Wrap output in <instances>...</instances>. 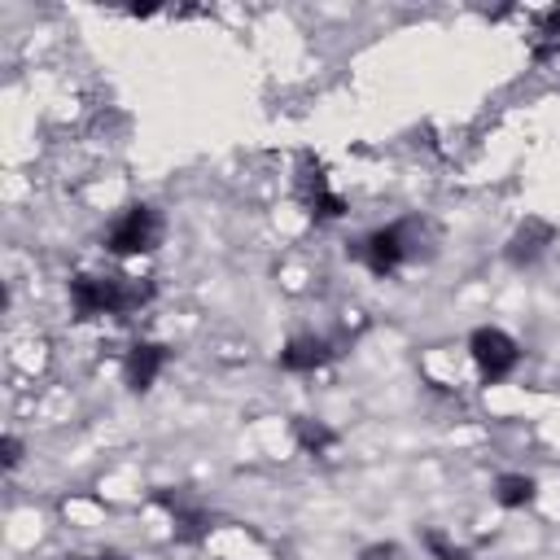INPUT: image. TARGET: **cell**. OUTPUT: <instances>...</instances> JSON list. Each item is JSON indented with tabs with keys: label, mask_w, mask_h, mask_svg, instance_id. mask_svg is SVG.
<instances>
[{
	"label": "cell",
	"mask_w": 560,
	"mask_h": 560,
	"mask_svg": "<svg viewBox=\"0 0 560 560\" xmlns=\"http://www.w3.org/2000/svg\"><path fill=\"white\" fill-rule=\"evenodd\" d=\"M372 276H389L398 271L402 262H416V258H429L433 254V223L429 219H398V223H385L376 232H368L363 241H354L350 249Z\"/></svg>",
	"instance_id": "obj_1"
},
{
	"label": "cell",
	"mask_w": 560,
	"mask_h": 560,
	"mask_svg": "<svg viewBox=\"0 0 560 560\" xmlns=\"http://www.w3.org/2000/svg\"><path fill=\"white\" fill-rule=\"evenodd\" d=\"M158 293L153 280H140V276H74L70 280V306L79 319H92V315H131L140 306H149Z\"/></svg>",
	"instance_id": "obj_2"
},
{
	"label": "cell",
	"mask_w": 560,
	"mask_h": 560,
	"mask_svg": "<svg viewBox=\"0 0 560 560\" xmlns=\"http://www.w3.org/2000/svg\"><path fill=\"white\" fill-rule=\"evenodd\" d=\"M158 241H162V214H158L153 206H144V201L127 206V210L109 223V232H105V249L118 254V258L153 254Z\"/></svg>",
	"instance_id": "obj_3"
},
{
	"label": "cell",
	"mask_w": 560,
	"mask_h": 560,
	"mask_svg": "<svg viewBox=\"0 0 560 560\" xmlns=\"http://www.w3.org/2000/svg\"><path fill=\"white\" fill-rule=\"evenodd\" d=\"M468 359H472L481 385H499V381H508V376L516 372L521 346H516V337H508L503 328L481 324V328L468 332Z\"/></svg>",
	"instance_id": "obj_4"
},
{
	"label": "cell",
	"mask_w": 560,
	"mask_h": 560,
	"mask_svg": "<svg viewBox=\"0 0 560 560\" xmlns=\"http://www.w3.org/2000/svg\"><path fill=\"white\" fill-rule=\"evenodd\" d=\"M293 188H298V201L311 210V219H341V214H346V201L328 188V175H324V166H319L311 153L298 162Z\"/></svg>",
	"instance_id": "obj_5"
},
{
	"label": "cell",
	"mask_w": 560,
	"mask_h": 560,
	"mask_svg": "<svg viewBox=\"0 0 560 560\" xmlns=\"http://www.w3.org/2000/svg\"><path fill=\"white\" fill-rule=\"evenodd\" d=\"M166 359H171L166 346H158V341H136V346L127 350V359H122V385H127L131 394L153 389V381H158V372L166 368Z\"/></svg>",
	"instance_id": "obj_6"
},
{
	"label": "cell",
	"mask_w": 560,
	"mask_h": 560,
	"mask_svg": "<svg viewBox=\"0 0 560 560\" xmlns=\"http://www.w3.org/2000/svg\"><path fill=\"white\" fill-rule=\"evenodd\" d=\"M551 241H556V228H551L547 219H525V223L512 232V241L503 245V258H508L512 267H534V262L551 249Z\"/></svg>",
	"instance_id": "obj_7"
},
{
	"label": "cell",
	"mask_w": 560,
	"mask_h": 560,
	"mask_svg": "<svg viewBox=\"0 0 560 560\" xmlns=\"http://www.w3.org/2000/svg\"><path fill=\"white\" fill-rule=\"evenodd\" d=\"M166 512H171V521H175V534L184 538V542H197L206 529H210V512L188 494V490H158L153 494Z\"/></svg>",
	"instance_id": "obj_8"
},
{
	"label": "cell",
	"mask_w": 560,
	"mask_h": 560,
	"mask_svg": "<svg viewBox=\"0 0 560 560\" xmlns=\"http://www.w3.org/2000/svg\"><path fill=\"white\" fill-rule=\"evenodd\" d=\"M328 359H337V346L328 337H315V332H298L289 337V346L280 350V368L284 372H315L324 368Z\"/></svg>",
	"instance_id": "obj_9"
},
{
	"label": "cell",
	"mask_w": 560,
	"mask_h": 560,
	"mask_svg": "<svg viewBox=\"0 0 560 560\" xmlns=\"http://www.w3.org/2000/svg\"><path fill=\"white\" fill-rule=\"evenodd\" d=\"M529 52L547 66H560V9H547L529 26Z\"/></svg>",
	"instance_id": "obj_10"
},
{
	"label": "cell",
	"mask_w": 560,
	"mask_h": 560,
	"mask_svg": "<svg viewBox=\"0 0 560 560\" xmlns=\"http://www.w3.org/2000/svg\"><path fill=\"white\" fill-rule=\"evenodd\" d=\"M534 494H538V481L525 477V472H503V477L494 481V499H499V508H508V512L529 508Z\"/></svg>",
	"instance_id": "obj_11"
},
{
	"label": "cell",
	"mask_w": 560,
	"mask_h": 560,
	"mask_svg": "<svg viewBox=\"0 0 560 560\" xmlns=\"http://www.w3.org/2000/svg\"><path fill=\"white\" fill-rule=\"evenodd\" d=\"M293 433H298V442H302L306 451H328V446L337 442V433L324 429L319 420H293Z\"/></svg>",
	"instance_id": "obj_12"
},
{
	"label": "cell",
	"mask_w": 560,
	"mask_h": 560,
	"mask_svg": "<svg viewBox=\"0 0 560 560\" xmlns=\"http://www.w3.org/2000/svg\"><path fill=\"white\" fill-rule=\"evenodd\" d=\"M424 547L438 556V560H468V551L459 542H451L442 529H424Z\"/></svg>",
	"instance_id": "obj_13"
},
{
	"label": "cell",
	"mask_w": 560,
	"mask_h": 560,
	"mask_svg": "<svg viewBox=\"0 0 560 560\" xmlns=\"http://www.w3.org/2000/svg\"><path fill=\"white\" fill-rule=\"evenodd\" d=\"M0 455H4V472H13V468L22 464V442H18L13 433H4V442H0Z\"/></svg>",
	"instance_id": "obj_14"
},
{
	"label": "cell",
	"mask_w": 560,
	"mask_h": 560,
	"mask_svg": "<svg viewBox=\"0 0 560 560\" xmlns=\"http://www.w3.org/2000/svg\"><path fill=\"white\" fill-rule=\"evenodd\" d=\"M359 560H402V551H398L394 542H376V547H368Z\"/></svg>",
	"instance_id": "obj_15"
},
{
	"label": "cell",
	"mask_w": 560,
	"mask_h": 560,
	"mask_svg": "<svg viewBox=\"0 0 560 560\" xmlns=\"http://www.w3.org/2000/svg\"><path fill=\"white\" fill-rule=\"evenodd\" d=\"M57 560H122L118 551H96V556H57Z\"/></svg>",
	"instance_id": "obj_16"
}]
</instances>
